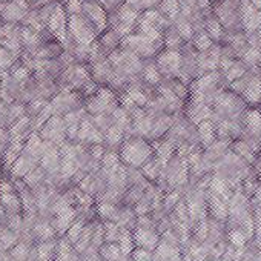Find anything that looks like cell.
Masks as SVG:
<instances>
[{
	"mask_svg": "<svg viewBox=\"0 0 261 261\" xmlns=\"http://www.w3.org/2000/svg\"><path fill=\"white\" fill-rule=\"evenodd\" d=\"M118 157L126 166L140 169L154 157V146L148 143L143 137H127L120 146Z\"/></svg>",
	"mask_w": 261,
	"mask_h": 261,
	"instance_id": "cell-1",
	"label": "cell"
},
{
	"mask_svg": "<svg viewBox=\"0 0 261 261\" xmlns=\"http://www.w3.org/2000/svg\"><path fill=\"white\" fill-rule=\"evenodd\" d=\"M97 28L94 23L83 14L68 16V34L74 39L77 45H91L97 37Z\"/></svg>",
	"mask_w": 261,
	"mask_h": 261,
	"instance_id": "cell-2",
	"label": "cell"
},
{
	"mask_svg": "<svg viewBox=\"0 0 261 261\" xmlns=\"http://www.w3.org/2000/svg\"><path fill=\"white\" fill-rule=\"evenodd\" d=\"M39 136L43 142H48L56 146H60L63 142H66V123L62 115H51L40 127Z\"/></svg>",
	"mask_w": 261,
	"mask_h": 261,
	"instance_id": "cell-3",
	"label": "cell"
},
{
	"mask_svg": "<svg viewBox=\"0 0 261 261\" xmlns=\"http://www.w3.org/2000/svg\"><path fill=\"white\" fill-rule=\"evenodd\" d=\"M121 45H123V49H127L130 53L137 54L140 59L142 57H152L159 46L162 45L160 42H154L142 34H129L126 37L121 39Z\"/></svg>",
	"mask_w": 261,
	"mask_h": 261,
	"instance_id": "cell-4",
	"label": "cell"
},
{
	"mask_svg": "<svg viewBox=\"0 0 261 261\" xmlns=\"http://www.w3.org/2000/svg\"><path fill=\"white\" fill-rule=\"evenodd\" d=\"M238 4L240 2H235V0H221L220 4L215 5V8H214L215 17L224 30L241 28Z\"/></svg>",
	"mask_w": 261,
	"mask_h": 261,
	"instance_id": "cell-5",
	"label": "cell"
},
{
	"mask_svg": "<svg viewBox=\"0 0 261 261\" xmlns=\"http://www.w3.org/2000/svg\"><path fill=\"white\" fill-rule=\"evenodd\" d=\"M159 71L162 75L168 77H180V69H181V51L175 49H166L157 56L155 62Z\"/></svg>",
	"mask_w": 261,
	"mask_h": 261,
	"instance_id": "cell-6",
	"label": "cell"
},
{
	"mask_svg": "<svg viewBox=\"0 0 261 261\" xmlns=\"http://www.w3.org/2000/svg\"><path fill=\"white\" fill-rule=\"evenodd\" d=\"M46 27L53 33V36L57 37L60 42L66 40V37H68V14L62 4H56Z\"/></svg>",
	"mask_w": 261,
	"mask_h": 261,
	"instance_id": "cell-7",
	"label": "cell"
},
{
	"mask_svg": "<svg viewBox=\"0 0 261 261\" xmlns=\"http://www.w3.org/2000/svg\"><path fill=\"white\" fill-rule=\"evenodd\" d=\"M0 203H2L4 209L11 215L19 214L22 209V200L17 194V189L8 180L0 181Z\"/></svg>",
	"mask_w": 261,
	"mask_h": 261,
	"instance_id": "cell-8",
	"label": "cell"
},
{
	"mask_svg": "<svg viewBox=\"0 0 261 261\" xmlns=\"http://www.w3.org/2000/svg\"><path fill=\"white\" fill-rule=\"evenodd\" d=\"M30 14V4L27 0H11L0 8V16L8 23H17Z\"/></svg>",
	"mask_w": 261,
	"mask_h": 261,
	"instance_id": "cell-9",
	"label": "cell"
},
{
	"mask_svg": "<svg viewBox=\"0 0 261 261\" xmlns=\"http://www.w3.org/2000/svg\"><path fill=\"white\" fill-rule=\"evenodd\" d=\"M83 14L94 23L98 33L105 31L108 27V14L105 11V7L98 0H86L83 2Z\"/></svg>",
	"mask_w": 261,
	"mask_h": 261,
	"instance_id": "cell-10",
	"label": "cell"
},
{
	"mask_svg": "<svg viewBox=\"0 0 261 261\" xmlns=\"http://www.w3.org/2000/svg\"><path fill=\"white\" fill-rule=\"evenodd\" d=\"M246 105H258L261 103V72L258 68L252 69L250 79L241 94Z\"/></svg>",
	"mask_w": 261,
	"mask_h": 261,
	"instance_id": "cell-11",
	"label": "cell"
},
{
	"mask_svg": "<svg viewBox=\"0 0 261 261\" xmlns=\"http://www.w3.org/2000/svg\"><path fill=\"white\" fill-rule=\"evenodd\" d=\"M133 237H134V243L146 250H155L160 244V237L149 227H137Z\"/></svg>",
	"mask_w": 261,
	"mask_h": 261,
	"instance_id": "cell-12",
	"label": "cell"
},
{
	"mask_svg": "<svg viewBox=\"0 0 261 261\" xmlns=\"http://www.w3.org/2000/svg\"><path fill=\"white\" fill-rule=\"evenodd\" d=\"M39 165H40V160H37L36 157H33V155L22 151L20 157L11 166V174H13V177L20 178V177H25L31 169H34Z\"/></svg>",
	"mask_w": 261,
	"mask_h": 261,
	"instance_id": "cell-13",
	"label": "cell"
},
{
	"mask_svg": "<svg viewBox=\"0 0 261 261\" xmlns=\"http://www.w3.org/2000/svg\"><path fill=\"white\" fill-rule=\"evenodd\" d=\"M174 123V118L171 114H160L154 117L152 120V130H151V137L152 139H160L165 134H168V130L171 129Z\"/></svg>",
	"mask_w": 261,
	"mask_h": 261,
	"instance_id": "cell-14",
	"label": "cell"
},
{
	"mask_svg": "<svg viewBox=\"0 0 261 261\" xmlns=\"http://www.w3.org/2000/svg\"><path fill=\"white\" fill-rule=\"evenodd\" d=\"M197 134H198V140L201 143V146L207 148L215 139H217V133H215V124L214 121L204 120L200 124H197Z\"/></svg>",
	"mask_w": 261,
	"mask_h": 261,
	"instance_id": "cell-15",
	"label": "cell"
},
{
	"mask_svg": "<svg viewBox=\"0 0 261 261\" xmlns=\"http://www.w3.org/2000/svg\"><path fill=\"white\" fill-rule=\"evenodd\" d=\"M154 259L155 261H181V255H180V250L175 246L163 241L155 249Z\"/></svg>",
	"mask_w": 261,
	"mask_h": 261,
	"instance_id": "cell-16",
	"label": "cell"
},
{
	"mask_svg": "<svg viewBox=\"0 0 261 261\" xmlns=\"http://www.w3.org/2000/svg\"><path fill=\"white\" fill-rule=\"evenodd\" d=\"M140 169H142V174H143V177H145L146 180L155 181V180L159 178L160 172L165 169V166H163V163H162L157 157H152V159H151L149 162H146Z\"/></svg>",
	"mask_w": 261,
	"mask_h": 261,
	"instance_id": "cell-17",
	"label": "cell"
},
{
	"mask_svg": "<svg viewBox=\"0 0 261 261\" xmlns=\"http://www.w3.org/2000/svg\"><path fill=\"white\" fill-rule=\"evenodd\" d=\"M33 233H34V237L39 241H51L57 235L54 226L49 224L48 221H39V223H36L34 227H33Z\"/></svg>",
	"mask_w": 261,
	"mask_h": 261,
	"instance_id": "cell-18",
	"label": "cell"
},
{
	"mask_svg": "<svg viewBox=\"0 0 261 261\" xmlns=\"http://www.w3.org/2000/svg\"><path fill=\"white\" fill-rule=\"evenodd\" d=\"M203 31H204L212 40H220V39L224 36V28H223L221 23L217 20V17H204Z\"/></svg>",
	"mask_w": 261,
	"mask_h": 261,
	"instance_id": "cell-19",
	"label": "cell"
},
{
	"mask_svg": "<svg viewBox=\"0 0 261 261\" xmlns=\"http://www.w3.org/2000/svg\"><path fill=\"white\" fill-rule=\"evenodd\" d=\"M92 233H94V224H86L82 230V235L79 237L77 243L74 244V249L77 253H85L91 243H92Z\"/></svg>",
	"mask_w": 261,
	"mask_h": 261,
	"instance_id": "cell-20",
	"label": "cell"
},
{
	"mask_svg": "<svg viewBox=\"0 0 261 261\" xmlns=\"http://www.w3.org/2000/svg\"><path fill=\"white\" fill-rule=\"evenodd\" d=\"M45 175H46V172H45V169L39 165V166H36L34 169H31L23 178V181H25V185L28 186V188H31V189H36V188H39V186H42L43 185V181H45Z\"/></svg>",
	"mask_w": 261,
	"mask_h": 261,
	"instance_id": "cell-21",
	"label": "cell"
},
{
	"mask_svg": "<svg viewBox=\"0 0 261 261\" xmlns=\"http://www.w3.org/2000/svg\"><path fill=\"white\" fill-rule=\"evenodd\" d=\"M100 255L105 261H121L124 256L117 243H105L100 247Z\"/></svg>",
	"mask_w": 261,
	"mask_h": 261,
	"instance_id": "cell-22",
	"label": "cell"
},
{
	"mask_svg": "<svg viewBox=\"0 0 261 261\" xmlns=\"http://www.w3.org/2000/svg\"><path fill=\"white\" fill-rule=\"evenodd\" d=\"M159 11L168 17L169 20H174L180 14V0H160Z\"/></svg>",
	"mask_w": 261,
	"mask_h": 261,
	"instance_id": "cell-23",
	"label": "cell"
},
{
	"mask_svg": "<svg viewBox=\"0 0 261 261\" xmlns=\"http://www.w3.org/2000/svg\"><path fill=\"white\" fill-rule=\"evenodd\" d=\"M246 71H247V66H246L241 60H233L232 65H230L227 69L223 71V77H224L226 82L232 83L233 80H237V79H240L243 74H246Z\"/></svg>",
	"mask_w": 261,
	"mask_h": 261,
	"instance_id": "cell-24",
	"label": "cell"
},
{
	"mask_svg": "<svg viewBox=\"0 0 261 261\" xmlns=\"http://www.w3.org/2000/svg\"><path fill=\"white\" fill-rule=\"evenodd\" d=\"M163 43L166 45L168 49L180 51L183 48L185 40L178 36L175 28H169V30H165V33H163Z\"/></svg>",
	"mask_w": 261,
	"mask_h": 261,
	"instance_id": "cell-25",
	"label": "cell"
},
{
	"mask_svg": "<svg viewBox=\"0 0 261 261\" xmlns=\"http://www.w3.org/2000/svg\"><path fill=\"white\" fill-rule=\"evenodd\" d=\"M97 212L101 218H105L106 221H114L117 223L118 221V217H120V211L111 203V201H101L98 206H97Z\"/></svg>",
	"mask_w": 261,
	"mask_h": 261,
	"instance_id": "cell-26",
	"label": "cell"
},
{
	"mask_svg": "<svg viewBox=\"0 0 261 261\" xmlns=\"http://www.w3.org/2000/svg\"><path fill=\"white\" fill-rule=\"evenodd\" d=\"M241 62L253 69V68H258L259 66V62H261V51L259 48H255V46H249L243 54H241Z\"/></svg>",
	"mask_w": 261,
	"mask_h": 261,
	"instance_id": "cell-27",
	"label": "cell"
},
{
	"mask_svg": "<svg viewBox=\"0 0 261 261\" xmlns=\"http://www.w3.org/2000/svg\"><path fill=\"white\" fill-rule=\"evenodd\" d=\"M118 43H121V37L115 33V31H106L105 34H103V37H101V42L98 43L100 45V48L103 49V51H109V54L112 53V51H115L117 48H118Z\"/></svg>",
	"mask_w": 261,
	"mask_h": 261,
	"instance_id": "cell-28",
	"label": "cell"
},
{
	"mask_svg": "<svg viewBox=\"0 0 261 261\" xmlns=\"http://www.w3.org/2000/svg\"><path fill=\"white\" fill-rule=\"evenodd\" d=\"M117 244L120 246V250L123 252V255L124 256H127V255H130V252L134 250V237H133V233H130L127 229H121V233H120V237H118V241H117Z\"/></svg>",
	"mask_w": 261,
	"mask_h": 261,
	"instance_id": "cell-29",
	"label": "cell"
},
{
	"mask_svg": "<svg viewBox=\"0 0 261 261\" xmlns=\"http://www.w3.org/2000/svg\"><path fill=\"white\" fill-rule=\"evenodd\" d=\"M142 74H143V80L149 85H160L162 82V72L159 71L157 65L155 63H151V65H146L143 69H142Z\"/></svg>",
	"mask_w": 261,
	"mask_h": 261,
	"instance_id": "cell-30",
	"label": "cell"
},
{
	"mask_svg": "<svg viewBox=\"0 0 261 261\" xmlns=\"http://www.w3.org/2000/svg\"><path fill=\"white\" fill-rule=\"evenodd\" d=\"M30 253H31V246L28 241L16 243L14 247L11 249V258L14 261H28Z\"/></svg>",
	"mask_w": 261,
	"mask_h": 261,
	"instance_id": "cell-31",
	"label": "cell"
},
{
	"mask_svg": "<svg viewBox=\"0 0 261 261\" xmlns=\"http://www.w3.org/2000/svg\"><path fill=\"white\" fill-rule=\"evenodd\" d=\"M192 43H194V48H195L198 53H204V51H207L209 48H212L214 40L201 30V31L195 33V36H194V39H192Z\"/></svg>",
	"mask_w": 261,
	"mask_h": 261,
	"instance_id": "cell-32",
	"label": "cell"
},
{
	"mask_svg": "<svg viewBox=\"0 0 261 261\" xmlns=\"http://www.w3.org/2000/svg\"><path fill=\"white\" fill-rule=\"evenodd\" d=\"M103 227H105V243H117L123 227L114 221H106Z\"/></svg>",
	"mask_w": 261,
	"mask_h": 261,
	"instance_id": "cell-33",
	"label": "cell"
},
{
	"mask_svg": "<svg viewBox=\"0 0 261 261\" xmlns=\"http://www.w3.org/2000/svg\"><path fill=\"white\" fill-rule=\"evenodd\" d=\"M126 94H127V97L133 100L137 106H140V108H143L146 103H148V97H146V94H145V91L142 89V88H139V86H130L127 91H126Z\"/></svg>",
	"mask_w": 261,
	"mask_h": 261,
	"instance_id": "cell-34",
	"label": "cell"
},
{
	"mask_svg": "<svg viewBox=\"0 0 261 261\" xmlns=\"http://www.w3.org/2000/svg\"><path fill=\"white\" fill-rule=\"evenodd\" d=\"M83 227H85V221H83V220H75V221L69 226V229L66 230V240L69 241V244H75V243H77L79 237L82 235Z\"/></svg>",
	"mask_w": 261,
	"mask_h": 261,
	"instance_id": "cell-35",
	"label": "cell"
},
{
	"mask_svg": "<svg viewBox=\"0 0 261 261\" xmlns=\"http://www.w3.org/2000/svg\"><path fill=\"white\" fill-rule=\"evenodd\" d=\"M16 54L11 53L10 49H7L5 46H0V72H4L7 69H11L16 57Z\"/></svg>",
	"mask_w": 261,
	"mask_h": 261,
	"instance_id": "cell-36",
	"label": "cell"
},
{
	"mask_svg": "<svg viewBox=\"0 0 261 261\" xmlns=\"http://www.w3.org/2000/svg\"><path fill=\"white\" fill-rule=\"evenodd\" d=\"M229 241H230V244L233 247L241 249L246 244V241H247V235L240 227H233V229L229 230Z\"/></svg>",
	"mask_w": 261,
	"mask_h": 261,
	"instance_id": "cell-37",
	"label": "cell"
},
{
	"mask_svg": "<svg viewBox=\"0 0 261 261\" xmlns=\"http://www.w3.org/2000/svg\"><path fill=\"white\" fill-rule=\"evenodd\" d=\"M159 4H160V0H127V5L133 7L137 11H140V10H143V11L152 10Z\"/></svg>",
	"mask_w": 261,
	"mask_h": 261,
	"instance_id": "cell-38",
	"label": "cell"
},
{
	"mask_svg": "<svg viewBox=\"0 0 261 261\" xmlns=\"http://www.w3.org/2000/svg\"><path fill=\"white\" fill-rule=\"evenodd\" d=\"M103 244H105V227H103V224H95L94 226V233H92V243H91V246L100 249Z\"/></svg>",
	"mask_w": 261,
	"mask_h": 261,
	"instance_id": "cell-39",
	"label": "cell"
},
{
	"mask_svg": "<svg viewBox=\"0 0 261 261\" xmlns=\"http://www.w3.org/2000/svg\"><path fill=\"white\" fill-rule=\"evenodd\" d=\"M133 261H152V253L151 250H146L143 247H137L133 250Z\"/></svg>",
	"mask_w": 261,
	"mask_h": 261,
	"instance_id": "cell-40",
	"label": "cell"
},
{
	"mask_svg": "<svg viewBox=\"0 0 261 261\" xmlns=\"http://www.w3.org/2000/svg\"><path fill=\"white\" fill-rule=\"evenodd\" d=\"M178 198H180V194H178L177 191L168 194V197L165 198V207H166V209H171V207L177 206V204H178Z\"/></svg>",
	"mask_w": 261,
	"mask_h": 261,
	"instance_id": "cell-41",
	"label": "cell"
},
{
	"mask_svg": "<svg viewBox=\"0 0 261 261\" xmlns=\"http://www.w3.org/2000/svg\"><path fill=\"white\" fill-rule=\"evenodd\" d=\"M149 211H151V206H149V201H148V200H143V198H142V200L137 203V206H136V214H137L139 217L146 215Z\"/></svg>",
	"mask_w": 261,
	"mask_h": 261,
	"instance_id": "cell-42",
	"label": "cell"
},
{
	"mask_svg": "<svg viewBox=\"0 0 261 261\" xmlns=\"http://www.w3.org/2000/svg\"><path fill=\"white\" fill-rule=\"evenodd\" d=\"M252 203H255V207H256V209H261V185L255 189Z\"/></svg>",
	"mask_w": 261,
	"mask_h": 261,
	"instance_id": "cell-43",
	"label": "cell"
},
{
	"mask_svg": "<svg viewBox=\"0 0 261 261\" xmlns=\"http://www.w3.org/2000/svg\"><path fill=\"white\" fill-rule=\"evenodd\" d=\"M250 4H252L256 10H261V0H250Z\"/></svg>",
	"mask_w": 261,
	"mask_h": 261,
	"instance_id": "cell-44",
	"label": "cell"
},
{
	"mask_svg": "<svg viewBox=\"0 0 261 261\" xmlns=\"http://www.w3.org/2000/svg\"><path fill=\"white\" fill-rule=\"evenodd\" d=\"M109 2H112V4H118V2H121V0H109Z\"/></svg>",
	"mask_w": 261,
	"mask_h": 261,
	"instance_id": "cell-45",
	"label": "cell"
},
{
	"mask_svg": "<svg viewBox=\"0 0 261 261\" xmlns=\"http://www.w3.org/2000/svg\"><path fill=\"white\" fill-rule=\"evenodd\" d=\"M2 4H8V2H11V0H0Z\"/></svg>",
	"mask_w": 261,
	"mask_h": 261,
	"instance_id": "cell-46",
	"label": "cell"
},
{
	"mask_svg": "<svg viewBox=\"0 0 261 261\" xmlns=\"http://www.w3.org/2000/svg\"><path fill=\"white\" fill-rule=\"evenodd\" d=\"M79 2H82V4H83V2H86V0H79Z\"/></svg>",
	"mask_w": 261,
	"mask_h": 261,
	"instance_id": "cell-47",
	"label": "cell"
},
{
	"mask_svg": "<svg viewBox=\"0 0 261 261\" xmlns=\"http://www.w3.org/2000/svg\"><path fill=\"white\" fill-rule=\"evenodd\" d=\"M10 261H14V259H13V258H11V259H10Z\"/></svg>",
	"mask_w": 261,
	"mask_h": 261,
	"instance_id": "cell-48",
	"label": "cell"
},
{
	"mask_svg": "<svg viewBox=\"0 0 261 261\" xmlns=\"http://www.w3.org/2000/svg\"><path fill=\"white\" fill-rule=\"evenodd\" d=\"M130 261H133V259H130Z\"/></svg>",
	"mask_w": 261,
	"mask_h": 261,
	"instance_id": "cell-49",
	"label": "cell"
}]
</instances>
